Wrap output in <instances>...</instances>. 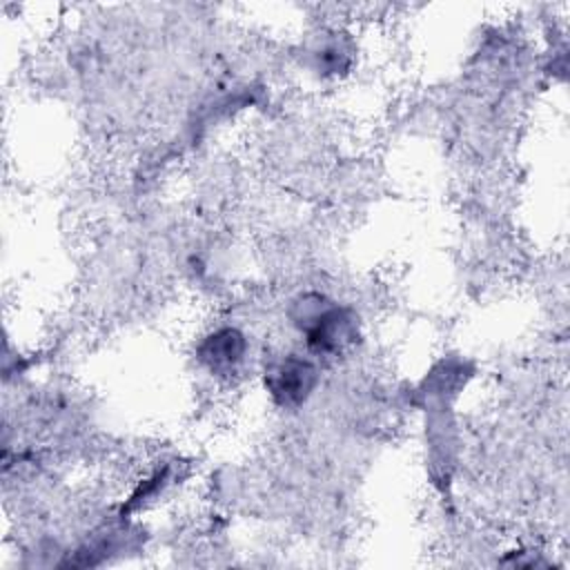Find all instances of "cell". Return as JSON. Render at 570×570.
<instances>
[{
	"mask_svg": "<svg viewBox=\"0 0 570 570\" xmlns=\"http://www.w3.org/2000/svg\"><path fill=\"white\" fill-rule=\"evenodd\" d=\"M294 323L316 354H336L356 338L352 312L318 294H307L296 303Z\"/></svg>",
	"mask_w": 570,
	"mask_h": 570,
	"instance_id": "obj_1",
	"label": "cell"
},
{
	"mask_svg": "<svg viewBox=\"0 0 570 570\" xmlns=\"http://www.w3.org/2000/svg\"><path fill=\"white\" fill-rule=\"evenodd\" d=\"M245 352V336L234 327H223L200 343L198 358L214 374H232L243 363Z\"/></svg>",
	"mask_w": 570,
	"mask_h": 570,
	"instance_id": "obj_3",
	"label": "cell"
},
{
	"mask_svg": "<svg viewBox=\"0 0 570 570\" xmlns=\"http://www.w3.org/2000/svg\"><path fill=\"white\" fill-rule=\"evenodd\" d=\"M316 381L318 374L314 363L296 354L281 358L265 372V387L283 407H296L305 403V399L316 387Z\"/></svg>",
	"mask_w": 570,
	"mask_h": 570,
	"instance_id": "obj_2",
	"label": "cell"
}]
</instances>
